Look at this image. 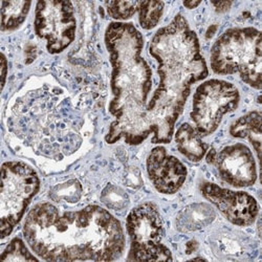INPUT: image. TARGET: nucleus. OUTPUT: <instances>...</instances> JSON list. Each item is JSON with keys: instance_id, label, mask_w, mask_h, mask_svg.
<instances>
[{"instance_id": "obj_1", "label": "nucleus", "mask_w": 262, "mask_h": 262, "mask_svg": "<svg viewBox=\"0 0 262 262\" xmlns=\"http://www.w3.org/2000/svg\"><path fill=\"white\" fill-rule=\"evenodd\" d=\"M24 236L46 261H113L125 250L121 223L96 205L61 213L53 204H38L26 218Z\"/></svg>"}, {"instance_id": "obj_11", "label": "nucleus", "mask_w": 262, "mask_h": 262, "mask_svg": "<svg viewBox=\"0 0 262 262\" xmlns=\"http://www.w3.org/2000/svg\"><path fill=\"white\" fill-rule=\"evenodd\" d=\"M215 165L221 179L235 188H247L257 181V167L251 149L245 144L230 145L217 152Z\"/></svg>"}, {"instance_id": "obj_16", "label": "nucleus", "mask_w": 262, "mask_h": 262, "mask_svg": "<svg viewBox=\"0 0 262 262\" xmlns=\"http://www.w3.org/2000/svg\"><path fill=\"white\" fill-rule=\"evenodd\" d=\"M214 216L213 210L207 205L191 206L178 218V228L182 231L199 230L210 224Z\"/></svg>"}, {"instance_id": "obj_17", "label": "nucleus", "mask_w": 262, "mask_h": 262, "mask_svg": "<svg viewBox=\"0 0 262 262\" xmlns=\"http://www.w3.org/2000/svg\"><path fill=\"white\" fill-rule=\"evenodd\" d=\"M164 6L163 2H141L139 8L140 26L144 30L156 28L162 18Z\"/></svg>"}, {"instance_id": "obj_3", "label": "nucleus", "mask_w": 262, "mask_h": 262, "mask_svg": "<svg viewBox=\"0 0 262 262\" xmlns=\"http://www.w3.org/2000/svg\"><path fill=\"white\" fill-rule=\"evenodd\" d=\"M109 54L113 100L109 113L115 117L105 141L115 144L121 140L128 145H140L150 135L147 123V100L152 89V71L142 57L144 38L128 23H112L105 32Z\"/></svg>"}, {"instance_id": "obj_2", "label": "nucleus", "mask_w": 262, "mask_h": 262, "mask_svg": "<svg viewBox=\"0 0 262 262\" xmlns=\"http://www.w3.org/2000/svg\"><path fill=\"white\" fill-rule=\"evenodd\" d=\"M149 53L158 63L160 84L147 106V123L154 144H169L174 126L184 111L191 86L209 75L198 36L179 14L160 29Z\"/></svg>"}, {"instance_id": "obj_8", "label": "nucleus", "mask_w": 262, "mask_h": 262, "mask_svg": "<svg viewBox=\"0 0 262 262\" xmlns=\"http://www.w3.org/2000/svg\"><path fill=\"white\" fill-rule=\"evenodd\" d=\"M240 94L237 87L225 80L211 79L201 84L193 97L190 117L202 137L215 133L225 115L238 107Z\"/></svg>"}, {"instance_id": "obj_12", "label": "nucleus", "mask_w": 262, "mask_h": 262, "mask_svg": "<svg viewBox=\"0 0 262 262\" xmlns=\"http://www.w3.org/2000/svg\"><path fill=\"white\" fill-rule=\"evenodd\" d=\"M146 165L152 185L162 194L177 193L188 176L185 165L176 157L170 156L163 146L151 150Z\"/></svg>"}, {"instance_id": "obj_22", "label": "nucleus", "mask_w": 262, "mask_h": 262, "mask_svg": "<svg viewBox=\"0 0 262 262\" xmlns=\"http://www.w3.org/2000/svg\"><path fill=\"white\" fill-rule=\"evenodd\" d=\"M7 74H8V60L5 56V54H2V87L4 89L6 85L7 80Z\"/></svg>"}, {"instance_id": "obj_15", "label": "nucleus", "mask_w": 262, "mask_h": 262, "mask_svg": "<svg viewBox=\"0 0 262 262\" xmlns=\"http://www.w3.org/2000/svg\"><path fill=\"white\" fill-rule=\"evenodd\" d=\"M31 2H2V31L12 32L20 28L30 12Z\"/></svg>"}, {"instance_id": "obj_13", "label": "nucleus", "mask_w": 262, "mask_h": 262, "mask_svg": "<svg viewBox=\"0 0 262 262\" xmlns=\"http://www.w3.org/2000/svg\"><path fill=\"white\" fill-rule=\"evenodd\" d=\"M199 131L188 123H184L178 129L176 143L179 151L189 161L201 162L207 155L209 146L203 141Z\"/></svg>"}, {"instance_id": "obj_10", "label": "nucleus", "mask_w": 262, "mask_h": 262, "mask_svg": "<svg viewBox=\"0 0 262 262\" xmlns=\"http://www.w3.org/2000/svg\"><path fill=\"white\" fill-rule=\"evenodd\" d=\"M201 192L228 222L235 226L249 227L255 223L259 214L257 201L247 192L233 191L213 183L203 184Z\"/></svg>"}, {"instance_id": "obj_9", "label": "nucleus", "mask_w": 262, "mask_h": 262, "mask_svg": "<svg viewBox=\"0 0 262 262\" xmlns=\"http://www.w3.org/2000/svg\"><path fill=\"white\" fill-rule=\"evenodd\" d=\"M35 32L47 41L50 54H60L75 40L77 21L71 2L42 0L36 5Z\"/></svg>"}, {"instance_id": "obj_23", "label": "nucleus", "mask_w": 262, "mask_h": 262, "mask_svg": "<svg viewBox=\"0 0 262 262\" xmlns=\"http://www.w3.org/2000/svg\"><path fill=\"white\" fill-rule=\"evenodd\" d=\"M201 4H202L201 2H184V3H183L184 7H186V8L189 9V10L195 9L196 7H199Z\"/></svg>"}, {"instance_id": "obj_4", "label": "nucleus", "mask_w": 262, "mask_h": 262, "mask_svg": "<svg viewBox=\"0 0 262 262\" xmlns=\"http://www.w3.org/2000/svg\"><path fill=\"white\" fill-rule=\"evenodd\" d=\"M211 69L217 75L238 74L253 89H261L262 40L255 28L226 31L211 50Z\"/></svg>"}, {"instance_id": "obj_21", "label": "nucleus", "mask_w": 262, "mask_h": 262, "mask_svg": "<svg viewBox=\"0 0 262 262\" xmlns=\"http://www.w3.org/2000/svg\"><path fill=\"white\" fill-rule=\"evenodd\" d=\"M212 5L214 6L216 12L218 13H225L230 10L232 6V2H213Z\"/></svg>"}, {"instance_id": "obj_19", "label": "nucleus", "mask_w": 262, "mask_h": 262, "mask_svg": "<svg viewBox=\"0 0 262 262\" xmlns=\"http://www.w3.org/2000/svg\"><path fill=\"white\" fill-rule=\"evenodd\" d=\"M141 2H106L105 7L108 15L122 23L139 12Z\"/></svg>"}, {"instance_id": "obj_5", "label": "nucleus", "mask_w": 262, "mask_h": 262, "mask_svg": "<svg viewBox=\"0 0 262 262\" xmlns=\"http://www.w3.org/2000/svg\"><path fill=\"white\" fill-rule=\"evenodd\" d=\"M40 189L37 172L24 162H7L2 167L0 233L10 236Z\"/></svg>"}, {"instance_id": "obj_7", "label": "nucleus", "mask_w": 262, "mask_h": 262, "mask_svg": "<svg viewBox=\"0 0 262 262\" xmlns=\"http://www.w3.org/2000/svg\"><path fill=\"white\" fill-rule=\"evenodd\" d=\"M130 238L129 261H171V251L162 243L165 235L158 206L144 203L130 211L126 220Z\"/></svg>"}, {"instance_id": "obj_20", "label": "nucleus", "mask_w": 262, "mask_h": 262, "mask_svg": "<svg viewBox=\"0 0 262 262\" xmlns=\"http://www.w3.org/2000/svg\"><path fill=\"white\" fill-rule=\"evenodd\" d=\"M101 201L111 209L121 210L125 208L128 204L127 194L120 188L116 186L108 185L102 193Z\"/></svg>"}, {"instance_id": "obj_6", "label": "nucleus", "mask_w": 262, "mask_h": 262, "mask_svg": "<svg viewBox=\"0 0 262 262\" xmlns=\"http://www.w3.org/2000/svg\"><path fill=\"white\" fill-rule=\"evenodd\" d=\"M60 101V97L55 94L38 91L25 97L15 106L36 119L35 124L27 126L28 134L21 138L29 142L28 144L39 155L48 157L49 136L55 135L57 131L63 134L67 130L79 135L76 126H70V123H65V119L62 118L70 112V107Z\"/></svg>"}, {"instance_id": "obj_18", "label": "nucleus", "mask_w": 262, "mask_h": 262, "mask_svg": "<svg viewBox=\"0 0 262 262\" xmlns=\"http://www.w3.org/2000/svg\"><path fill=\"white\" fill-rule=\"evenodd\" d=\"M39 259L32 254L25 242L19 237H15L5 249L0 257V261H38Z\"/></svg>"}, {"instance_id": "obj_14", "label": "nucleus", "mask_w": 262, "mask_h": 262, "mask_svg": "<svg viewBox=\"0 0 262 262\" xmlns=\"http://www.w3.org/2000/svg\"><path fill=\"white\" fill-rule=\"evenodd\" d=\"M261 113L251 112L236 120L230 127V134L237 139H247L254 147L258 161L261 156Z\"/></svg>"}]
</instances>
